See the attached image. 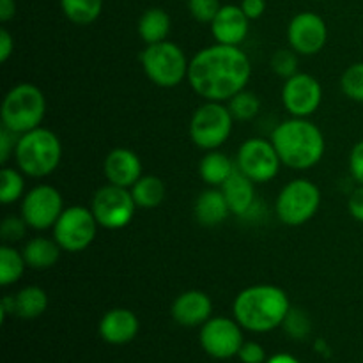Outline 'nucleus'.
Masks as SVG:
<instances>
[{
  "label": "nucleus",
  "mask_w": 363,
  "mask_h": 363,
  "mask_svg": "<svg viewBox=\"0 0 363 363\" xmlns=\"http://www.w3.org/2000/svg\"><path fill=\"white\" fill-rule=\"evenodd\" d=\"M252 77V64L240 46L216 45L201 50L188 67L191 89L206 101H229L245 91Z\"/></svg>",
  "instance_id": "obj_1"
},
{
  "label": "nucleus",
  "mask_w": 363,
  "mask_h": 363,
  "mask_svg": "<svg viewBox=\"0 0 363 363\" xmlns=\"http://www.w3.org/2000/svg\"><path fill=\"white\" fill-rule=\"evenodd\" d=\"M233 311L241 328L266 333L284 325L291 311V303L284 289L259 284L247 287L238 294Z\"/></svg>",
  "instance_id": "obj_2"
},
{
  "label": "nucleus",
  "mask_w": 363,
  "mask_h": 363,
  "mask_svg": "<svg viewBox=\"0 0 363 363\" xmlns=\"http://www.w3.org/2000/svg\"><path fill=\"white\" fill-rule=\"evenodd\" d=\"M272 142L286 167L294 170L312 169L325 155L321 130L303 117L284 121L273 130Z\"/></svg>",
  "instance_id": "obj_3"
},
{
  "label": "nucleus",
  "mask_w": 363,
  "mask_h": 363,
  "mask_svg": "<svg viewBox=\"0 0 363 363\" xmlns=\"http://www.w3.org/2000/svg\"><path fill=\"white\" fill-rule=\"evenodd\" d=\"M14 158L23 174L30 177H46L59 167L62 145L52 130L39 126L18 137Z\"/></svg>",
  "instance_id": "obj_4"
},
{
  "label": "nucleus",
  "mask_w": 363,
  "mask_h": 363,
  "mask_svg": "<svg viewBox=\"0 0 363 363\" xmlns=\"http://www.w3.org/2000/svg\"><path fill=\"white\" fill-rule=\"evenodd\" d=\"M46 113V99L41 89L34 84H18L2 101V126L16 135L41 126Z\"/></svg>",
  "instance_id": "obj_5"
},
{
  "label": "nucleus",
  "mask_w": 363,
  "mask_h": 363,
  "mask_svg": "<svg viewBox=\"0 0 363 363\" xmlns=\"http://www.w3.org/2000/svg\"><path fill=\"white\" fill-rule=\"evenodd\" d=\"M140 62L149 80L158 87H177L184 78H188L190 62L183 50L170 41L145 46Z\"/></svg>",
  "instance_id": "obj_6"
},
{
  "label": "nucleus",
  "mask_w": 363,
  "mask_h": 363,
  "mask_svg": "<svg viewBox=\"0 0 363 363\" xmlns=\"http://www.w3.org/2000/svg\"><path fill=\"white\" fill-rule=\"evenodd\" d=\"M319 206V188L308 179H294L280 190L275 209L280 222L289 227H298L314 218Z\"/></svg>",
  "instance_id": "obj_7"
},
{
  "label": "nucleus",
  "mask_w": 363,
  "mask_h": 363,
  "mask_svg": "<svg viewBox=\"0 0 363 363\" xmlns=\"http://www.w3.org/2000/svg\"><path fill=\"white\" fill-rule=\"evenodd\" d=\"M234 117L229 106L208 101L195 110L190 121V137L197 147L215 151L227 142L233 131Z\"/></svg>",
  "instance_id": "obj_8"
},
{
  "label": "nucleus",
  "mask_w": 363,
  "mask_h": 363,
  "mask_svg": "<svg viewBox=\"0 0 363 363\" xmlns=\"http://www.w3.org/2000/svg\"><path fill=\"white\" fill-rule=\"evenodd\" d=\"M137 208L138 206L130 188L106 184L96 191L91 209L99 227L108 230H119L130 225Z\"/></svg>",
  "instance_id": "obj_9"
},
{
  "label": "nucleus",
  "mask_w": 363,
  "mask_h": 363,
  "mask_svg": "<svg viewBox=\"0 0 363 363\" xmlns=\"http://www.w3.org/2000/svg\"><path fill=\"white\" fill-rule=\"evenodd\" d=\"M98 220L92 209L84 206L66 208L53 225V240L66 252H82L94 241Z\"/></svg>",
  "instance_id": "obj_10"
},
{
  "label": "nucleus",
  "mask_w": 363,
  "mask_h": 363,
  "mask_svg": "<svg viewBox=\"0 0 363 363\" xmlns=\"http://www.w3.org/2000/svg\"><path fill=\"white\" fill-rule=\"evenodd\" d=\"M282 160L272 140L248 138L238 151L236 167L254 183H268L279 174Z\"/></svg>",
  "instance_id": "obj_11"
},
{
  "label": "nucleus",
  "mask_w": 363,
  "mask_h": 363,
  "mask_svg": "<svg viewBox=\"0 0 363 363\" xmlns=\"http://www.w3.org/2000/svg\"><path fill=\"white\" fill-rule=\"evenodd\" d=\"M62 211V195L50 184H39L32 188L21 202V216L27 225L35 230H46L55 225Z\"/></svg>",
  "instance_id": "obj_12"
},
{
  "label": "nucleus",
  "mask_w": 363,
  "mask_h": 363,
  "mask_svg": "<svg viewBox=\"0 0 363 363\" xmlns=\"http://www.w3.org/2000/svg\"><path fill=\"white\" fill-rule=\"evenodd\" d=\"M243 342V332L238 321L229 318H211L202 325L201 344L209 357L218 360L236 357Z\"/></svg>",
  "instance_id": "obj_13"
},
{
  "label": "nucleus",
  "mask_w": 363,
  "mask_h": 363,
  "mask_svg": "<svg viewBox=\"0 0 363 363\" xmlns=\"http://www.w3.org/2000/svg\"><path fill=\"white\" fill-rule=\"evenodd\" d=\"M323 89L318 78L308 73H296L287 78L282 89V101L293 117H303L315 112L321 105Z\"/></svg>",
  "instance_id": "obj_14"
},
{
  "label": "nucleus",
  "mask_w": 363,
  "mask_h": 363,
  "mask_svg": "<svg viewBox=\"0 0 363 363\" xmlns=\"http://www.w3.org/2000/svg\"><path fill=\"white\" fill-rule=\"evenodd\" d=\"M289 45L298 55H315L328 41L326 21L315 13H300L291 20L287 28Z\"/></svg>",
  "instance_id": "obj_15"
},
{
  "label": "nucleus",
  "mask_w": 363,
  "mask_h": 363,
  "mask_svg": "<svg viewBox=\"0 0 363 363\" xmlns=\"http://www.w3.org/2000/svg\"><path fill=\"white\" fill-rule=\"evenodd\" d=\"M248 16L243 13L241 6L227 4L222 6L215 20L211 21L213 38L220 45L240 46L248 34Z\"/></svg>",
  "instance_id": "obj_16"
},
{
  "label": "nucleus",
  "mask_w": 363,
  "mask_h": 363,
  "mask_svg": "<svg viewBox=\"0 0 363 363\" xmlns=\"http://www.w3.org/2000/svg\"><path fill=\"white\" fill-rule=\"evenodd\" d=\"M170 312L177 325L194 328V326H202L211 319L213 301L202 291H186L176 298Z\"/></svg>",
  "instance_id": "obj_17"
},
{
  "label": "nucleus",
  "mask_w": 363,
  "mask_h": 363,
  "mask_svg": "<svg viewBox=\"0 0 363 363\" xmlns=\"http://www.w3.org/2000/svg\"><path fill=\"white\" fill-rule=\"evenodd\" d=\"M105 176L110 184L131 188L142 177L140 158L131 149H113L105 160Z\"/></svg>",
  "instance_id": "obj_18"
},
{
  "label": "nucleus",
  "mask_w": 363,
  "mask_h": 363,
  "mask_svg": "<svg viewBox=\"0 0 363 363\" xmlns=\"http://www.w3.org/2000/svg\"><path fill=\"white\" fill-rule=\"evenodd\" d=\"M140 323L138 318L128 308H112L99 321V335L105 342L113 346H123L137 337Z\"/></svg>",
  "instance_id": "obj_19"
},
{
  "label": "nucleus",
  "mask_w": 363,
  "mask_h": 363,
  "mask_svg": "<svg viewBox=\"0 0 363 363\" xmlns=\"http://www.w3.org/2000/svg\"><path fill=\"white\" fill-rule=\"evenodd\" d=\"M220 190L225 195V201L229 204L233 215H247L255 204V183L250 177L245 176L240 169L233 172V176L220 186Z\"/></svg>",
  "instance_id": "obj_20"
},
{
  "label": "nucleus",
  "mask_w": 363,
  "mask_h": 363,
  "mask_svg": "<svg viewBox=\"0 0 363 363\" xmlns=\"http://www.w3.org/2000/svg\"><path fill=\"white\" fill-rule=\"evenodd\" d=\"M194 215L195 220L204 227H216L225 222L227 216L230 215V208L227 204L223 191L216 190V188L202 191L195 201Z\"/></svg>",
  "instance_id": "obj_21"
},
{
  "label": "nucleus",
  "mask_w": 363,
  "mask_h": 363,
  "mask_svg": "<svg viewBox=\"0 0 363 363\" xmlns=\"http://www.w3.org/2000/svg\"><path fill=\"white\" fill-rule=\"evenodd\" d=\"M170 16L162 7H151L138 20V35L145 45L167 41L170 34Z\"/></svg>",
  "instance_id": "obj_22"
},
{
  "label": "nucleus",
  "mask_w": 363,
  "mask_h": 363,
  "mask_svg": "<svg viewBox=\"0 0 363 363\" xmlns=\"http://www.w3.org/2000/svg\"><path fill=\"white\" fill-rule=\"evenodd\" d=\"M60 245L50 238H32L23 248V257L32 269H48L59 261Z\"/></svg>",
  "instance_id": "obj_23"
},
{
  "label": "nucleus",
  "mask_w": 363,
  "mask_h": 363,
  "mask_svg": "<svg viewBox=\"0 0 363 363\" xmlns=\"http://www.w3.org/2000/svg\"><path fill=\"white\" fill-rule=\"evenodd\" d=\"M201 177L209 184V186H222L233 172L236 170V165L227 155L220 151H209L204 158L201 160Z\"/></svg>",
  "instance_id": "obj_24"
},
{
  "label": "nucleus",
  "mask_w": 363,
  "mask_h": 363,
  "mask_svg": "<svg viewBox=\"0 0 363 363\" xmlns=\"http://www.w3.org/2000/svg\"><path fill=\"white\" fill-rule=\"evenodd\" d=\"M131 194H133L135 202L138 208L144 209H155L165 199V184L160 177L156 176H142L137 183L131 186Z\"/></svg>",
  "instance_id": "obj_25"
},
{
  "label": "nucleus",
  "mask_w": 363,
  "mask_h": 363,
  "mask_svg": "<svg viewBox=\"0 0 363 363\" xmlns=\"http://www.w3.org/2000/svg\"><path fill=\"white\" fill-rule=\"evenodd\" d=\"M14 303H16V315L23 319H35L45 314L48 307V296L41 287L28 286L14 296Z\"/></svg>",
  "instance_id": "obj_26"
},
{
  "label": "nucleus",
  "mask_w": 363,
  "mask_h": 363,
  "mask_svg": "<svg viewBox=\"0 0 363 363\" xmlns=\"http://www.w3.org/2000/svg\"><path fill=\"white\" fill-rule=\"evenodd\" d=\"M25 268H27V261L23 257V252H18L7 243L0 247V286H13L21 279Z\"/></svg>",
  "instance_id": "obj_27"
},
{
  "label": "nucleus",
  "mask_w": 363,
  "mask_h": 363,
  "mask_svg": "<svg viewBox=\"0 0 363 363\" xmlns=\"http://www.w3.org/2000/svg\"><path fill=\"white\" fill-rule=\"evenodd\" d=\"M64 14L77 25H89L99 18L103 11V0H60Z\"/></svg>",
  "instance_id": "obj_28"
},
{
  "label": "nucleus",
  "mask_w": 363,
  "mask_h": 363,
  "mask_svg": "<svg viewBox=\"0 0 363 363\" xmlns=\"http://www.w3.org/2000/svg\"><path fill=\"white\" fill-rule=\"evenodd\" d=\"M25 191V181L18 170L4 167L0 174V201L2 204H13L21 199Z\"/></svg>",
  "instance_id": "obj_29"
},
{
  "label": "nucleus",
  "mask_w": 363,
  "mask_h": 363,
  "mask_svg": "<svg viewBox=\"0 0 363 363\" xmlns=\"http://www.w3.org/2000/svg\"><path fill=\"white\" fill-rule=\"evenodd\" d=\"M229 110L234 119L238 121H250L261 110V101L254 92L241 91L229 99Z\"/></svg>",
  "instance_id": "obj_30"
},
{
  "label": "nucleus",
  "mask_w": 363,
  "mask_h": 363,
  "mask_svg": "<svg viewBox=\"0 0 363 363\" xmlns=\"http://www.w3.org/2000/svg\"><path fill=\"white\" fill-rule=\"evenodd\" d=\"M340 87L347 98L363 103V62L353 64L344 71Z\"/></svg>",
  "instance_id": "obj_31"
},
{
  "label": "nucleus",
  "mask_w": 363,
  "mask_h": 363,
  "mask_svg": "<svg viewBox=\"0 0 363 363\" xmlns=\"http://www.w3.org/2000/svg\"><path fill=\"white\" fill-rule=\"evenodd\" d=\"M272 69L279 77L291 78L298 73V55L293 48L291 50H277L272 57Z\"/></svg>",
  "instance_id": "obj_32"
},
{
  "label": "nucleus",
  "mask_w": 363,
  "mask_h": 363,
  "mask_svg": "<svg viewBox=\"0 0 363 363\" xmlns=\"http://www.w3.org/2000/svg\"><path fill=\"white\" fill-rule=\"evenodd\" d=\"M284 326H286V332L294 339H305L311 333V319L303 311H296V308H291Z\"/></svg>",
  "instance_id": "obj_33"
},
{
  "label": "nucleus",
  "mask_w": 363,
  "mask_h": 363,
  "mask_svg": "<svg viewBox=\"0 0 363 363\" xmlns=\"http://www.w3.org/2000/svg\"><path fill=\"white\" fill-rule=\"evenodd\" d=\"M188 9L191 16L202 23H211L218 11L222 9L218 0H188Z\"/></svg>",
  "instance_id": "obj_34"
},
{
  "label": "nucleus",
  "mask_w": 363,
  "mask_h": 363,
  "mask_svg": "<svg viewBox=\"0 0 363 363\" xmlns=\"http://www.w3.org/2000/svg\"><path fill=\"white\" fill-rule=\"evenodd\" d=\"M27 222L18 216H7L2 222V227H0V234H2V240L6 243H13V241H20L21 238L27 233Z\"/></svg>",
  "instance_id": "obj_35"
},
{
  "label": "nucleus",
  "mask_w": 363,
  "mask_h": 363,
  "mask_svg": "<svg viewBox=\"0 0 363 363\" xmlns=\"http://www.w3.org/2000/svg\"><path fill=\"white\" fill-rule=\"evenodd\" d=\"M238 357H240V360L243 363H264L266 351L257 342H243Z\"/></svg>",
  "instance_id": "obj_36"
},
{
  "label": "nucleus",
  "mask_w": 363,
  "mask_h": 363,
  "mask_svg": "<svg viewBox=\"0 0 363 363\" xmlns=\"http://www.w3.org/2000/svg\"><path fill=\"white\" fill-rule=\"evenodd\" d=\"M18 137H20V135L13 133L11 130L2 126V130H0V162L2 163H7V160L11 158V155H13L14 149H16Z\"/></svg>",
  "instance_id": "obj_37"
},
{
  "label": "nucleus",
  "mask_w": 363,
  "mask_h": 363,
  "mask_svg": "<svg viewBox=\"0 0 363 363\" xmlns=\"http://www.w3.org/2000/svg\"><path fill=\"white\" fill-rule=\"evenodd\" d=\"M350 170L358 184L363 186V140L354 144L350 155Z\"/></svg>",
  "instance_id": "obj_38"
},
{
  "label": "nucleus",
  "mask_w": 363,
  "mask_h": 363,
  "mask_svg": "<svg viewBox=\"0 0 363 363\" xmlns=\"http://www.w3.org/2000/svg\"><path fill=\"white\" fill-rule=\"evenodd\" d=\"M347 209H350V215L353 216L354 220L363 223V186L353 190V194L350 195V201H347Z\"/></svg>",
  "instance_id": "obj_39"
},
{
  "label": "nucleus",
  "mask_w": 363,
  "mask_h": 363,
  "mask_svg": "<svg viewBox=\"0 0 363 363\" xmlns=\"http://www.w3.org/2000/svg\"><path fill=\"white\" fill-rule=\"evenodd\" d=\"M241 9L247 14L248 20H257L264 14L266 11V0H243L241 2Z\"/></svg>",
  "instance_id": "obj_40"
},
{
  "label": "nucleus",
  "mask_w": 363,
  "mask_h": 363,
  "mask_svg": "<svg viewBox=\"0 0 363 363\" xmlns=\"http://www.w3.org/2000/svg\"><path fill=\"white\" fill-rule=\"evenodd\" d=\"M13 50H14L13 35L9 34L7 28H2V30H0V62H7L9 57L13 55Z\"/></svg>",
  "instance_id": "obj_41"
},
{
  "label": "nucleus",
  "mask_w": 363,
  "mask_h": 363,
  "mask_svg": "<svg viewBox=\"0 0 363 363\" xmlns=\"http://www.w3.org/2000/svg\"><path fill=\"white\" fill-rule=\"evenodd\" d=\"M16 14V2L14 0H0V21H9Z\"/></svg>",
  "instance_id": "obj_42"
},
{
  "label": "nucleus",
  "mask_w": 363,
  "mask_h": 363,
  "mask_svg": "<svg viewBox=\"0 0 363 363\" xmlns=\"http://www.w3.org/2000/svg\"><path fill=\"white\" fill-rule=\"evenodd\" d=\"M268 363H301L298 358H294L293 354H287V353H279L275 357H272L268 360Z\"/></svg>",
  "instance_id": "obj_43"
}]
</instances>
